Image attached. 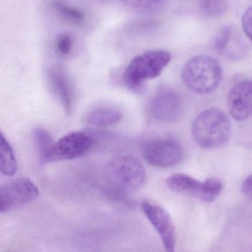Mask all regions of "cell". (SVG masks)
<instances>
[{
  "label": "cell",
  "instance_id": "7",
  "mask_svg": "<svg viewBox=\"0 0 252 252\" xmlns=\"http://www.w3.org/2000/svg\"><path fill=\"white\" fill-rule=\"evenodd\" d=\"M94 144V139L87 133L71 132L54 142L47 157V162L79 158L88 154Z\"/></svg>",
  "mask_w": 252,
  "mask_h": 252
},
{
  "label": "cell",
  "instance_id": "10",
  "mask_svg": "<svg viewBox=\"0 0 252 252\" xmlns=\"http://www.w3.org/2000/svg\"><path fill=\"white\" fill-rule=\"evenodd\" d=\"M183 105L180 96L171 90H162L154 96L150 105L153 118L163 123H173L180 118Z\"/></svg>",
  "mask_w": 252,
  "mask_h": 252
},
{
  "label": "cell",
  "instance_id": "15",
  "mask_svg": "<svg viewBox=\"0 0 252 252\" xmlns=\"http://www.w3.org/2000/svg\"><path fill=\"white\" fill-rule=\"evenodd\" d=\"M53 7L62 19L72 25H80L84 22L85 16L81 10L69 5L62 0H55L53 2Z\"/></svg>",
  "mask_w": 252,
  "mask_h": 252
},
{
  "label": "cell",
  "instance_id": "3",
  "mask_svg": "<svg viewBox=\"0 0 252 252\" xmlns=\"http://www.w3.org/2000/svg\"><path fill=\"white\" fill-rule=\"evenodd\" d=\"M171 55L164 50H148L132 59L124 75V84L129 90L140 93L148 80L157 78L168 65Z\"/></svg>",
  "mask_w": 252,
  "mask_h": 252
},
{
  "label": "cell",
  "instance_id": "12",
  "mask_svg": "<svg viewBox=\"0 0 252 252\" xmlns=\"http://www.w3.org/2000/svg\"><path fill=\"white\" fill-rule=\"evenodd\" d=\"M49 79L66 115H71L74 105V91L67 74L62 68L56 66L50 69Z\"/></svg>",
  "mask_w": 252,
  "mask_h": 252
},
{
  "label": "cell",
  "instance_id": "22",
  "mask_svg": "<svg viewBox=\"0 0 252 252\" xmlns=\"http://www.w3.org/2000/svg\"><path fill=\"white\" fill-rule=\"evenodd\" d=\"M242 192L249 198H252V175L247 178L243 183Z\"/></svg>",
  "mask_w": 252,
  "mask_h": 252
},
{
  "label": "cell",
  "instance_id": "21",
  "mask_svg": "<svg viewBox=\"0 0 252 252\" xmlns=\"http://www.w3.org/2000/svg\"><path fill=\"white\" fill-rule=\"evenodd\" d=\"M244 32L252 42V7L245 10L241 19Z\"/></svg>",
  "mask_w": 252,
  "mask_h": 252
},
{
  "label": "cell",
  "instance_id": "2",
  "mask_svg": "<svg viewBox=\"0 0 252 252\" xmlns=\"http://www.w3.org/2000/svg\"><path fill=\"white\" fill-rule=\"evenodd\" d=\"M182 76L189 90L198 94H207L219 88L223 71L220 63L214 58L201 55L192 57L185 63Z\"/></svg>",
  "mask_w": 252,
  "mask_h": 252
},
{
  "label": "cell",
  "instance_id": "20",
  "mask_svg": "<svg viewBox=\"0 0 252 252\" xmlns=\"http://www.w3.org/2000/svg\"><path fill=\"white\" fill-rule=\"evenodd\" d=\"M73 47V39L69 32H62L58 35L56 41V47L58 53L62 56L70 54Z\"/></svg>",
  "mask_w": 252,
  "mask_h": 252
},
{
  "label": "cell",
  "instance_id": "14",
  "mask_svg": "<svg viewBox=\"0 0 252 252\" xmlns=\"http://www.w3.org/2000/svg\"><path fill=\"white\" fill-rule=\"evenodd\" d=\"M17 170L13 149L0 132V172L4 176H12L16 174Z\"/></svg>",
  "mask_w": 252,
  "mask_h": 252
},
{
  "label": "cell",
  "instance_id": "19",
  "mask_svg": "<svg viewBox=\"0 0 252 252\" xmlns=\"http://www.w3.org/2000/svg\"><path fill=\"white\" fill-rule=\"evenodd\" d=\"M166 0H123L124 5L136 12H148L159 7Z\"/></svg>",
  "mask_w": 252,
  "mask_h": 252
},
{
  "label": "cell",
  "instance_id": "1",
  "mask_svg": "<svg viewBox=\"0 0 252 252\" xmlns=\"http://www.w3.org/2000/svg\"><path fill=\"white\" fill-rule=\"evenodd\" d=\"M232 127L227 115L219 109H206L194 121L192 133L195 142L204 149H216L228 142Z\"/></svg>",
  "mask_w": 252,
  "mask_h": 252
},
{
  "label": "cell",
  "instance_id": "18",
  "mask_svg": "<svg viewBox=\"0 0 252 252\" xmlns=\"http://www.w3.org/2000/svg\"><path fill=\"white\" fill-rule=\"evenodd\" d=\"M233 30L231 27H223L219 31L214 40V49L219 54H224L233 39Z\"/></svg>",
  "mask_w": 252,
  "mask_h": 252
},
{
  "label": "cell",
  "instance_id": "16",
  "mask_svg": "<svg viewBox=\"0 0 252 252\" xmlns=\"http://www.w3.org/2000/svg\"><path fill=\"white\" fill-rule=\"evenodd\" d=\"M34 141L42 162H47L49 153L54 144L53 138L44 129L36 128L33 132Z\"/></svg>",
  "mask_w": 252,
  "mask_h": 252
},
{
  "label": "cell",
  "instance_id": "5",
  "mask_svg": "<svg viewBox=\"0 0 252 252\" xmlns=\"http://www.w3.org/2000/svg\"><path fill=\"white\" fill-rule=\"evenodd\" d=\"M166 183L174 192L189 195L207 203L214 201L223 189L222 182L217 178H210L204 182H199L184 173L171 175L167 178Z\"/></svg>",
  "mask_w": 252,
  "mask_h": 252
},
{
  "label": "cell",
  "instance_id": "6",
  "mask_svg": "<svg viewBox=\"0 0 252 252\" xmlns=\"http://www.w3.org/2000/svg\"><path fill=\"white\" fill-rule=\"evenodd\" d=\"M142 155L151 165L168 168L177 165L182 161L184 151L179 142L160 138L147 142L142 148Z\"/></svg>",
  "mask_w": 252,
  "mask_h": 252
},
{
  "label": "cell",
  "instance_id": "9",
  "mask_svg": "<svg viewBox=\"0 0 252 252\" xmlns=\"http://www.w3.org/2000/svg\"><path fill=\"white\" fill-rule=\"evenodd\" d=\"M142 209L161 238L165 252H176V231L169 213L158 204L148 201L142 202Z\"/></svg>",
  "mask_w": 252,
  "mask_h": 252
},
{
  "label": "cell",
  "instance_id": "11",
  "mask_svg": "<svg viewBox=\"0 0 252 252\" xmlns=\"http://www.w3.org/2000/svg\"><path fill=\"white\" fill-rule=\"evenodd\" d=\"M227 107L233 119L244 121L252 115V80L240 81L228 94Z\"/></svg>",
  "mask_w": 252,
  "mask_h": 252
},
{
  "label": "cell",
  "instance_id": "8",
  "mask_svg": "<svg viewBox=\"0 0 252 252\" xmlns=\"http://www.w3.org/2000/svg\"><path fill=\"white\" fill-rule=\"evenodd\" d=\"M38 189L29 179L22 178L0 186V213L11 211L36 199Z\"/></svg>",
  "mask_w": 252,
  "mask_h": 252
},
{
  "label": "cell",
  "instance_id": "4",
  "mask_svg": "<svg viewBox=\"0 0 252 252\" xmlns=\"http://www.w3.org/2000/svg\"><path fill=\"white\" fill-rule=\"evenodd\" d=\"M106 175L115 188L124 192L138 190L146 180V171L141 161L129 155L120 156L109 161Z\"/></svg>",
  "mask_w": 252,
  "mask_h": 252
},
{
  "label": "cell",
  "instance_id": "17",
  "mask_svg": "<svg viewBox=\"0 0 252 252\" xmlns=\"http://www.w3.org/2000/svg\"><path fill=\"white\" fill-rule=\"evenodd\" d=\"M201 11L208 16H219L227 10V0H198Z\"/></svg>",
  "mask_w": 252,
  "mask_h": 252
},
{
  "label": "cell",
  "instance_id": "13",
  "mask_svg": "<svg viewBox=\"0 0 252 252\" xmlns=\"http://www.w3.org/2000/svg\"><path fill=\"white\" fill-rule=\"evenodd\" d=\"M122 118L123 113L119 109L103 105L87 111L84 115V121L93 127H105L118 124Z\"/></svg>",
  "mask_w": 252,
  "mask_h": 252
}]
</instances>
